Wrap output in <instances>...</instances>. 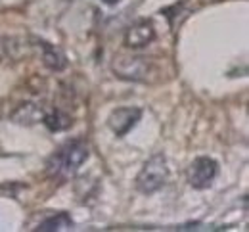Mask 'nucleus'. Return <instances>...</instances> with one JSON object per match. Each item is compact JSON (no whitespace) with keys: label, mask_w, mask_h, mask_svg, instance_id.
Instances as JSON below:
<instances>
[{"label":"nucleus","mask_w":249,"mask_h":232,"mask_svg":"<svg viewBox=\"0 0 249 232\" xmlns=\"http://www.w3.org/2000/svg\"><path fill=\"white\" fill-rule=\"evenodd\" d=\"M87 160H89V146L83 140H73L52 156V160L48 161V171L52 175L71 177Z\"/></svg>","instance_id":"f257e3e1"},{"label":"nucleus","mask_w":249,"mask_h":232,"mask_svg":"<svg viewBox=\"0 0 249 232\" xmlns=\"http://www.w3.org/2000/svg\"><path fill=\"white\" fill-rule=\"evenodd\" d=\"M169 178V165H167V156L163 152L154 154L140 169L136 177V188L142 194H156L165 186Z\"/></svg>","instance_id":"f03ea898"},{"label":"nucleus","mask_w":249,"mask_h":232,"mask_svg":"<svg viewBox=\"0 0 249 232\" xmlns=\"http://www.w3.org/2000/svg\"><path fill=\"white\" fill-rule=\"evenodd\" d=\"M113 73L115 77L123 81H134V83H146L150 75V62L142 56H119L113 62Z\"/></svg>","instance_id":"7ed1b4c3"},{"label":"nucleus","mask_w":249,"mask_h":232,"mask_svg":"<svg viewBox=\"0 0 249 232\" xmlns=\"http://www.w3.org/2000/svg\"><path fill=\"white\" fill-rule=\"evenodd\" d=\"M218 173V163L213 158L201 156L188 167V184L196 190H205L213 184Z\"/></svg>","instance_id":"20e7f679"},{"label":"nucleus","mask_w":249,"mask_h":232,"mask_svg":"<svg viewBox=\"0 0 249 232\" xmlns=\"http://www.w3.org/2000/svg\"><path fill=\"white\" fill-rule=\"evenodd\" d=\"M142 109L140 107H117L107 117V127L113 131L115 136L123 138L134 129V125L140 121Z\"/></svg>","instance_id":"39448f33"},{"label":"nucleus","mask_w":249,"mask_h":232,"mask_svg":"<svg viewBox=\"0 0 249 232\" xmlns=\"http://www.w3.org/2000/svg\"><path fill=\"white\" fill-rule=\"evenodd\" d=\"M154 40H156V29H154V23L148 21V19L136 21L124 33V46L126 48H132V50L144 48V46H148Z\"/></svg>","instance_id":"423d86ee"},{"label":"nucleus","mask_w":249,"mask_h":232,"mask_svg":"<svg viewBox=\"0 0 249 232\" xmlns=\"http://www.w3.org/2000/svg\"><path fill=\"white\" fill-rule=\"evenodd\" d=\"M10 117L18 125H36L44 119V111H42L40 106H36L33 102H23L12 111Z\"/></svg>","instance_id":"0eeeda50"},{"label":"nucleus","mask_w":249,"mask_h":232,"mask_svg":"<svg viewBox=\"0 0 249 232\" xmlns=\"http://www.w3.org/2000/svg\"><path fill=\"white\" fill-rule=\"evenodd\" d=\"M40 50H42V64L48 67V69H52V71H62V69H65V66H67L65 56H63L56 46H52L48 42H40Z\"/></svg>","instance_id":"6e6552de"},{"label":"nucleus","mask_w":249,"mask_h":232,"mask_svg":"<svg viewBox=\"0 0 249 232\" xmlns=\"http://www.w3.org/2000/svg\"><path fill=\"white\" fill-rule=\"evenodd\" d=\"M71 227H73V221H71V217H69L67 213H56V215L44 219V221L36 227V231H40V232L69 231Z\"/></svg>","instance_id":"1a4fd4ad"},{"label":"nucleus","mask_w":249,"mask_h":232,"mask_svg":"<svg viewBox=\"0 0 249 232\" xmlns=\"http://www.w3.org/2000/svg\"><path fill=\"white\" fill-rule=\"evenodd\" d=\"M42 121L46 123V127H48L50 131H63V129H67L69 125H73L71 117L63 115L62 111H52V113L44 115V119H42Z\"/></svg>","instance_id":"9d476101"},{"label":"nucleus","mask_w":249,"mask_h":232,"mask_svg":"<svg viewBox=\"0 0 249 232\" xmlns=\"http://www.w3.org/2000/svg\"><path fill=\"white\" fill-rule=\"evenodd\" d=\"M104 2H106V4H117L119 0H104Z\"/></svg>","instance_id":"9b49d317"}]
</instances>
